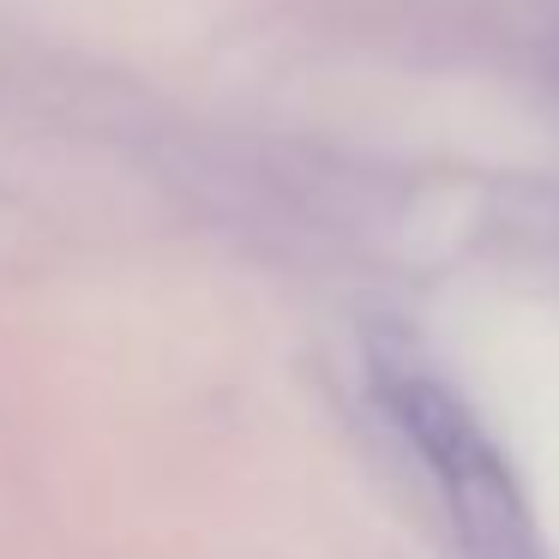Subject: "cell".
Listing matches in <instances>:
<instances>
[{"instance_id": "1", "label": "cell", "mask_w": 559, "mask_h": 559, "mask_svg": "<svg viewBox=\"0 0 559 559\" xmlns=\"http://www.w3.org/2000/svg\"><path fill=\"white\" fill-rule=\"evenodd\" d=\"M367 385L391 433L409 445V457L433 481L463 559H547L542 523H535L506 445L487 433V421L451 379L415 361L403 337H373Z\"/></svg>"}]
</instances>
